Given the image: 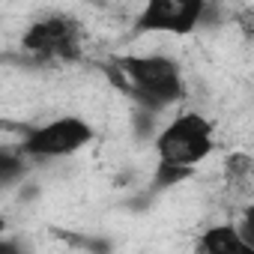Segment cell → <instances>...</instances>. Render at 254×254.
<instances>
[{
    "mask_svg": "<svg viewBox=\"0 0 254 254\" xmlns=\"http://www.w3.org/2000/svg\"><path fill=\"white\" fill-rule=\"evenodd\" d=\"M224 174H227V186L230 189H248L251 180V159L245 153H230L224 159Z\"/></svg>",
    "mask_w": 254,
    "mask_h": 254,
    "instance_id": "52a82bcc",
    "label": "cell"
},
{
    "mask_svg": "<svg viewBox=\"0 0 254 254\" xmlns=\"http://www.w3.org/2000/svg\"><path fill=\"white\" fill-rule=\"evenodd\" d=\"M6 230V218H3V212H0V233Z\"/></svg>",
    "mask_w": 254,
    "mask_h": 254,
    "instance_id": "30bf717a",
    "label": "cell"
},
{
    "mask_svg": "<svg viewBox=\"0 0 254 254\" xmlns=\"http://www.w3.org/2000/svg\"><path fill=\"white\" fill-rule=\"evenodd\" d=\"M93 141V126L81 117H57L24 135L18 150L27 159H66Z\"/></svg>",
    "mask_w": 254,
    "mask_h": 254,
    "instance_id": "3957f363",
    "label": "cell"
},
{
    "mask_svg": "<svg viewBox=\"0 0 254 254\" xmlns=\"http://www.w3.org/2000/svg\"><path fill=\"white\" fill-rule=\"evenodd\" d=\"M24 168H27V156L21 150H0V186L21 180Z\"/></svg>",
    "mask_w": 254,
    "mask_h": 254,
    "instance_id": "ba28073f",
    "label": "cell"
},
{
    "mask_svg": "<svg viewBox=\"0 0 254 254\" xmlns=\"http://www.w3.org/2000/svg\"><path fill=\"white\" fill-rule=\"evenodd\" d=\"M114 81L138 105L159 111L183 99V72L171 57L147 54V57H123L114 63Z\"/></svg>",
    "mask_w": 254,
    "mask_h": 254,
    "instance_id": "6da1fadb",
    "label": "cell"
},
{
    "mask_svg": "<svg viewBox=\"0 0 254 254\" xmlns=\"http://www.w3.org/2000/svg\"><path fill=\"white\" fill-rule=\"evenodd\" d=\"M197 251L200 254H254V248L242 239L236 224H215L203 230V236L197 239Z\"/></svg>",
    "mask_w": 254,
    "mask_h": 254,
    "instance_id": "8992f818",
    "label": "cell"
},
{
    "mask_svg": "<svg viewBox=\"0 0 254 254\" xmlns=\"http://www.w3.org/2000/svg\"><path fill=\"white\" fill-rule=\"evenodd\" d=\"M212 150H215V129L197 111L177 114L156 138L159 162L189 171H194L203 159H209Z\"/></svg>",
    "mask_w": 254,
    "mask_h": 254,
    "instance_id": "7a4b0ae2",
    "label": "cell"
},
{
    "mask_svg": "<svg viewBox=\"0 0 254 254\" xmlns=\"http://www.w3.org/2000/svg\"><path fill=\"white\" fill-rule=\"evenodd\" d=\"M21 45H24V51L36 54V57H48V60H75L81 54L78 27L69 18H63V15L36 21L24 33Z\"/></svg>",
    "mask_w": 254,
    "mask_h": 254,
    "instance_id": "5b68a950",
    "label": "cell"
},
{
    "mask_svg": "<svg viewBox=\"0 0 254 254\" xmlns=\"http://www.w3.org/2000/svg\"><path fill=\"white\" fill-rule=\"evenodd\" d=\"M206 0H147L135 18V33L189 36L206 18Z\"/></svg>",
    "mask_w": 254,
    "mask_h": 254,
    "instance_id": "277c9868",
    "label": "cell"
},
{
    "mask_svg": "<svg viewBox=\"0 0 254 254\" xmlns=\"http://www.w3.org/2000/svg\"><path fill=\"white\" fill-rule=\"evenodd\" d=\"M189 177H191L189 168H177V165H165V162H159L156 186H174V183H183V180H189Z\"/></svg>",
    "mask_w": 254,
    "mask_h": 254,
    "instance_id": "9c48e42d",
    "label": "cell"
}]
</instances>
